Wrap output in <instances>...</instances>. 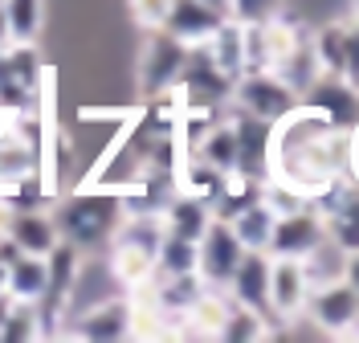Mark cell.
Returning <instances> with one entry per match:
<instances>
[{"mask_svg": "<svg viewBox=\"0 0 359 343\" xmlns=\"http://www.w3.org/2000/svg\"><path fill=\"white\" fill-rule=\"evenodd\" d=\"M347 135L351 131H339L298 102L269 131V180L290 184L314 201L335 176H347Z\"/></svg>", "mask_w": 359, "mask_h": 343, "instance_id": "cell-1", "label": "cell"}, {"mask_svg": "<svg viewBox=\"0 0 359 343\" xmlns=\"http://www.w3.org/2000/svg\"><path fill=\"white\" fill-rule=\"evenodd\" d=\"M118 217H123V196L114 188L111 192L107 188H82L78 196L62 201L57 213H53L62 241L78 246V250H94V246L111 241Z\"/></svg>", "mask_w": 359, "mask_h": 343, "instance_id": "cell-2", "label": "cell"}, {"mask_svg": "<svg viewBox=\"0 0 359 343\" xmlns=\"http://www.w3.org/2000/svg\"><path fill=\"white\" fill-rule=\"evenodd\" d=\"M188 53H192L188 41H180L163 29H151V37L143 41V53H139V90L151 98L172 94L180 86L184 66H188Z\"/></svg>", "mask_w": 359, "mask_h": 343, "instance_id": "cell-3", "label": "cell"}, {"mask_svg": "<svg viewBox=\"0 0 359 343\" xmlns=\"http://www.w3.org/2000/svg\"><path fill=\"white\" fill-rule=\"evenodd\" d=\"M233 107H241V111L257 114V119H266V123H278V119H286V114L298 107V94L294 86L282 78V74H273V69H245L237 82H233V98H229Z\"/></svg>", "mask_w": 359, "mask_h": 343, "instance_id": "cell-4", "label": "cell"}, {"mask_svg": "<svg viewBox=\"0 0 359 343\" xmlns=\"http://www.w3.org/2000/svg\"><path fill=\"white\" fill-rule=\"evenodd\" d=\"M66 331L74 339H131V295H111V298H98L82 311H74L66 319Z\"/></svg>", "mask_w": 359, "mask_h": 343, "instance_id": "cell-5", "label": "cell"}, {"mask_svg": "<svg viewBox=\"0 0 359 343\" xmlns=\"http://www.w3.org/2000/svg\"><path fill=\"white\" fill-rule=\"evenodd\" d=\"M224 119H229V127L237 135V176H245L253 184H266L269 180V131H273V123L241 111L233 102H229Z\"/></svg>", "mask_w": 359, "mask_h": 343, "instance_id": "cell-6", "label": "cell"}, {"mask_svg": "<svg viewBox=\"0 0 359 343\" xmlns=\"http://www.w3.org/2000/svg\"><path fill=\"white\" fill-rule=\"evenodd\" d=\"M241 253H245V246L233 237L229 221L212 217L208 229L201 233V241H196V274H201V282L212 286V290H224V282H229V274L237 270Z\"/></svg>", "mask_w": 359, "mask_h": 343, "instance_id": "cell-7", "label": "cell"}, {"mask_svg": "<svg viewBox=\"0 0 359 343\" xmlns=\"http://www.w3.org/2000/svg\"><path fill=\"white\" fill-rule=\"evenodd\" d=\"M302 107L318 111L327 123H335L339 131H351L359 123V86L343 74H318L298 98Z\"/></svg>", "mask_w": 359, "mask_h": 343, "instance_id": "cell-8", "label": "cell"}, {"mask_svg": "<svg viewBox=\"0 0 359 343\" xmlns=\"http://www.w3.org/2000/svg\"><path fill=\"white\" fill-rule=\"evenodd\" d=\"M306 315L327 335H351L359 327V295L343 278L327 282V286H314L311 298H306Z\"/></svg>", "mask_w": 359, "mask_h": 343, "instance_id": "cell-9", "label": "cell"}, {"mask_svg": "<svg viewBox=\"0 0 359 343\" xmlns=\"http://www.w3.org/2000/svg\"><path fill=\"white\" fill-rule=\"evenodd\" d=\"M327 237V225H323V213L314 205H302L294 213H278L273 221V237H269V257H306V253Z\"/></svg>", "mask_w": 359, "mask_h": 343, "instance_id": "cell-10", "label": "cell"}, {"mask_svg": "<svg viewBox=\"0 0 359 343\" xmlns=\"http://www.w3.org/2000/svg\"><path fill=\"white\" fill-rule=\"evenodd\" d=\"M311 282L298 257H273L269 262V319H298L306 315Z\"/></svg>", "mask_w": 359, "mask_h": 343, "instance_id": "cell-11", "label": "cell"}, {"mask_svg": "<svg viewBox=\"0 0 359 343\" xmlns=\"http://www.w3.org/2000/svg\"><path fill=\"white\" fill-rule=\"evenodd\" d=\"M269 262L273 257L266 250H245L237 270L224 282V295L233 302H241V307H253V311L269 315Z\"/></svg>", "mask_w": 359, "mask_h": 343, "instance_id": "cell-12", "label": "cell"}, {"mask_svg": "<svg viewBox=\"0 0 359 343\" xmlns=\"http://www.w3.org/2000/svg\"><path fill=\"white\" fill-rule=\"evenodd\" d=\"M4 237L21 253H37V257H45V253L62 241L53 213H45V208H13L8 213V225H4Z\"/></svg>", "mask_w": 359, "mask_h": 343, "instance_id": "cell-13", "label": "cell"}, {"mask_svg": "<svg viewBox=\"0 0 359 343\" xmlns=\"http://www.w3.org/2000/svg\"><path fill=\"white\" fill-rule=\"evenodd\" d=\"M221 21L224 17L212 13L204 0H172L168 21H163V33H172V37H180V41H188V46H204Z\"/></svg>", "mask_w": 359, "mask_h": 343, "instance_id": "cell-14", "label": "cell"}, {"mask_svg": "<svg viewBox=\"0 0 359 343\" xmlns=\"http://www.w3.org/2000/svg\"><path fill=\"white\" fill-rule=\"evenodd\" d=\"M204 53L212 58V66L221 69L229 82H237V78L245 74V25L233 21V17H224V21L212 29V37L204 41Z\"/></svg>", "mask_w": 359, "mask_h": 343, "instance_id": "cell-15", "label": "cell"}, {"mask_svg": "<svg viewBox=\"0 0 359 343\" xmlns=\"http://www.w3.org/2000/svg\"><path fill=\"white\" fill-rule=\"evenodd\" d=\"M273 221H278V213H273V208L262 201V192H257L253 201H245V205L229 217V229H233V237H237L245 250H266V253H269Z\"/></svg>", "mask_w": 359, "mask_h": 343, "instance_id": "cell-16", "label": "cell"}, {"mask_svg": "<svg viewBox=\"0 0 359 343\" xmlns=\"http://www.w3.org/2000/svg\"><path fill=\"white\" fill-rule=\"evenodd\" d=\"M159 213H163V229L176 233V237H188V241H201V233L212 221V205H204L188 192H172Z\"/></svg>", "mask_w": 359, "mask_h": 343, "instance_id": "cell-17", "label": "cell"}, {"mask_svg": "<svg viewBox=\"0 0 359 343\" xmlns=\"http://www.w3.org/2000/svg\"><path fill=\"white\" fill-rule=\"evenodd\" d=\"M45 286H49V266L37 253H17L8 262V278H4V290L17 298V302H41Z\"/></svg>", "mask_w": 359, "mask_h": 343, "instance_id": "cell-18", "label": "cell"}, {"mask_svg": "<svg viewBox=\"0 0 359 343\" xmlns=\"http://www.w3.org/2000/svg\"><path fill=\"white\" fill-rule=\"evenodd\" d=\"M188 156H196V160L212 163L217 172H237V135H233V127H229V119H217L208 131H204L201 139H196V147L188 152Z\"/></svg>", "mask_w": 359, "mask_h": 343, "instance_id": "cell-19", "label": "cell"}, {"mask_svg": "<svg viewBox=\"0 0 359 343\" xmlns=\"http://www.w3.org/2000/svg\"><path fill=\"white\" fill-rule=\"evenodd\" d=\"M4 25H8V41L33 46L45 29V0H0Z\"/></svg>", "mask_w": 359, "mask_h": 343, "instance_id": "cell-20", "label": "cell"}, {"mask_svg": "<svg viewBox=\"0 0 359 343\" xmlns=\"http://www.w3.org/2000/svg\"><path fill=\"white\" fill-rule=\"evenodd\" d=\"M111 274L118 278V286L131 295L139 286H147L151 274H156V257L143 250H131V246H111Z\"/></svg>", "mask_w": 359, "mask_h": 343, "instance_id": "cell-21", "label": "cell"}, {"mask_svg": "<svg viewBox=\"0 0 359 343\" xmlns=\"http://www.w3.org/2000/svg\"><path fill=\"white\" fill-rule=\"evenodd\" d=\"M273 74H282V78L294 86V94H298V98H302V90H306L314 78L323 74V69H318V58H314V46H311V33H306V29L298 33L294 49L286 53V62L273 69Z\"/></svg>", "mask_w": 359, "mask_h": 343, "instance_id": "cell-22", "label": "cell"}, {"mask_svg": "<svg viewBox=\"0 0 359 343\" xmlns=\"http://www.w3.org/2000/svg\"><path fill=\"white\" fill-rule=\"evenodd\" d=\"M8 69H13V78H17V86H21L25 94H41V86L49 82V69H45L41 53H37V41L33 46H17V41H8Z\"/></svg>", "mask_w": 359, "mask_h": 343, "instance_id": "cell-23", "label": "cell"}, {"mask_svg": "<svg viewBox=\"0 0 359 343\" xmlns=\"http://www.w3.org/2000/svg\"><path fill=\"white\" fill-rule=\"evenodd\" d=\"M343 262H347V250H339L331 237H323L306 257H302V270H306V282L314 286H327V282H339L343 278Z\"/></svg>", "mask_w": 359, "mask_h": 343, "instance_id": "cell-24", "label": "cell"}, {"mask_svg": "<svg viewBox=\"0 0 359 343\" xmlns=\"http://www.w3.org/2000/svg\"><path fill=\"white\" fill-rule=\"evenodd\" d=\"M156 274H196V241L163 229V241L156 250Z\"/></svg>", "mask_w": 359, "mask_h": 343, "instance_id": "cell-25", "label": "cell"}, {"mask_svg": "<svg viewBox=\"0 0 359 343\" xmlns=\"http://www.w3.org/2000/svg\"><path fill=\"white\" fill-rule=\"evenodd\" d=\"M314 58H318V69L323 74H343L347 69V49H343V21H327L323 29L311 33Z\"/></svg>", "mask_w": 359, "mask_h": 343, "instance_id": "cell-26", "label": "cell"}, {"mask_svg": "<svg viewBox=\"0 0 359 343\" xmlns=\"http://www.w3.org/2000/svg\"><path fill=\"white\" fill-rule=\"evenodd\" d=\"M0 339L21 343V339H41V315H37V302H17L8 307V319H4V331Z\"/></svg>", "mask_w": 359, "mask_h": 343, "instance_id": "cell-27", "label": "cell"}, {"mask_svg": "<svg viewBox=\"0 0 359 343\" xmlns=\"http://www.w3.org/2000/svg\"><path fill=\"white\" fill-rule=\"evenodd\" d=\"M282 4H286V0H233L229 17L241 21V25H262V21L282 17Z\"/></svg>", "mask_w": 359, "mask_h": 343, "instance_id": "cell-28", "label": "cell"}, {"mask_svg": "<svg viewBox=\"0 0 359 343\" xmlns=\"http://www.w3.org/2000/svg\"><path fill=\"white\" fill-rule=\"evenodd\" d=\"M127 8H131V21L151 33V29H163L172 0H127Z\"/></svg>", "mask_w": 359, "mask_h": 343, "instance_id": "cell-29", "label": "cell"}, {"mask_svg": "<svg viewBox=\"0 0 359 343\" xmlns=\"http://www.w3.org/2000/svg\"><path fill=\"white\" fill-rule=\"evenodd\" d=\"M343 49H347V69H343V78L359 82V13H351V17L343 21Z\"/></svg>", "mask_w": 359, "mask_h": 343, "instance_id": "cell-30", "label": "cell"}, {"mask_svg": "<svg viewBox=\"0 0 359 343\" xmlns=\"http://www.w3.org/2000/svg\"><path fill=\"white\" fill-rule=\"evenodd\" d=\"M347 176L359 184V123L351 127V135H347Z\"/></svg>", "mask_w": 359, "mask_h": 343, "instance_id": "cell-31", "label": "cell"}, {"mask_svg": "<svg viewBox=\"0 0 359 343\" xmlns=\"http://www.w3.org/2000/svg\"><path fill=\"white\" fill-rule=\"evenodd\" d=\"M343 282H347V286L359 295V250L347 253V262H343Z\"/></svg>", "mask_w": 359, "mask_h": 343, "instance_id": "cell-32", "label": "cell"}, {"mask_svg": "<svg viewBox=\"0 0 359 343\" xmlns=\"http://www.w3.org/2000/svg\"><path fill=\"white\" fill-rule=\"evenodd\" d=\"M8 307H13V295L0 290V331H4V319H8Z\"/></svg>", "mask_w": 359, "mask_h": 343, "instance_id": "cell-33", "label": "cell"}, {"mask_svg": "<svg viewBox=\"0 0 359 343\" xmlns=\"http://www.w3.org/2000/svg\"><path fill=\"white\" fill-rule=\"evenodd\" d=\"M212 13H221V17H229V8H233V0H204Z\"/></svg>", "mask_w": 359, "mask_h": 343, "instance_id": "cell-34", "label": "cell"}, {"mask_svg": "<svg viewBox=\"0 0 359 343\" xmlns=\"http://www.w3.org/2000/svg\"><path fill=\"white\" fill-rule=\"evenodd\" d=\"M8 46V25H4V8H0V49Z\"/></svg>", "mask_w": 359, "mask_h": 343, "instance_id": "cell-35", "label": "cell"}, {"mask_svg": "<svg viewBox=\"0 0 359 343\" xmlns=\"http://www.w3.org/2000/svg\"><path fill=\"white\" fill-rule=\"evenodd\" d=\"M355 13H359V0H355Z\"/></svg>", "mask_w": 359, "mask_h": 343, "instance_id": "cell-36", "label": "cell"}, {"mask_svg": "<svg viewBox=\"0 0 359 343\" xmlns=\"http://www.w3.org/2000/svg\"><path fill=\"white\" fill-rule=\"evenodd\" d=\"M355 86H359V82H355Z\"/></svg>", "mask_w": 359, "mask_h": 343, "instance_id": "cell-37", "label": "cell"}]
</instances>
